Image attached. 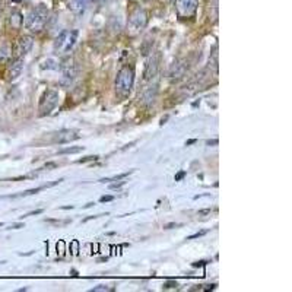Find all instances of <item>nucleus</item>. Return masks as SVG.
Wrapping results in <instances>:
<instances>
[{"instance_id": "obj_1", "label": "nucleus", "mask_w": 292, "mask_h": 292, "mask_svg": "<svg viewBox=\"0 0 292 292\" xmlns=\"http://www.w3.org/2000/svg\"><path fill=\"white\" fill-rule=\"evenodd\" d=\"M48 18H50V10L48 7L40 3L37 6H34L32 9H30V12L27 13L25 16V28L30 31V32H41L42 30L45 28L47 22H48Z\"/></svg>"}, {"instance_id": "obj_2", "label": "nucleus", "mask_w": 292, "mask_h": 292, "mask_svg": "<svg viewBox=\"0 0 292 292\" xmlns=\"http://www.w3.org/2000/svg\"><path fill=\"white\" fill-rule=\"evenodd\" d=\"M133 84H134V69L131 66H123L116 76V82H114L116 91L120 95H127L131 91Z\"/></svg>"}, {"instance_id": "obj_3", "label": "nucleus", "mask_w": 292, "mask_h": 292, "mask_svg": "<svg viewBox=\"0 0 292 292\" xmlns=\"http://www.w3.org/2000/svg\"><path fill=\"white\" fill-rule=\"evenodd\" d=\"M148 21H149V15L148 12L137 6L131 10L130 16H129V24H127V28H129V32L130 34H139L140 31H143L148 25Z\"/></svg>"}, {"instance_id": "obj_4", "label": "nucleus", "mask_w": 292, "mask_h": 292, "mask_svg": "<svg viewBox=\"0 0 292 292\" xmlns=\"http://www.w3.org/2000/svg\"><path fill=\"white\" fill-rule=\"evenodd\" d=\"M78 37H79V32L76 30H72V31H62L56 41H54V50L59 51V53H63V54H67L78 41Z\"/></svg>"}, {"instance_id": "obj_5", "label": "nucleus", "mask_w": 292, "mask_h": 292, "mask_svg": "<svg viewBox=\"0 0 292 292\" xmlns=\"http://www.w3.org/2000/svg\"><path fill=\"white\" fill-rule=\"evenodd\" d=\"M59 99H60V97H59V92H57V91H54V89L47 91V92L44 94V97H42L41 102H40V108H38L40 116L44 117V116L51 114L53 110L57 107Z\"/></svg>"}, {"instance_id": "obj_6", "label": "nucleus", "mask_w": 292, "mask_h": 292, "mask_svg": "<svg viewBox=\"0 0 292 292\" xmlns=\"http://www.w3.org/2000/svg\"><path fill=\"white\" fill-rule=\"evenodd\" d=\"M199 6V0H175V10L180 18H192L195 16Z\"/></svg>"}, {"instance_id": "obj_7", "label": "nucleus", "mask_w": 292, "mask_h": 292, "mask_svg": "<svg viewBox=\"0 0 292 292\" xmlns=\"http://www.w3.org/2000/svg\"><path fill=\"white\" fill-rule=\"evenodd\" d=\"M32 45H34V38L31 35L19 37L18 41L15 42V45H13V51H12L13 57L15 59H22L24 56H27L31 51Z\"/></svg>"}, {"instance_id": "obj_8", "label": "nucleus", "mask_w": 292, "mask_h": 292, "mask_svg": "<svg viewBox=\"0 0 292 292\" xmlns=\"http://www.w3.org/2000/svg\"><path fill=\"white\" fill-rule=\"evenodd\" d=\"M62 75H63V84L70 85L78 76L79 73V67L76 65V62L73 59H67L62 63Z\"/></svg>"}, {"instance_id": "obj_9", "label": "nucleus", "mask_w": 292, "mask_h": 292, "mask_svg": "<svg viewBox=\"0 0 292 292\" xmlns=\"http://www.w3.org/2000/svg\"><path fill=\"white\" fill-rule=\"evenodd\" d=\"M79 137H81L79 130L66 129V130H60L59 133L54 134V143L65 145V143H70V142H73V140H78Z\"/></svg>"}, {"instance_id": "obj_10", "label": "nucleus", "mask_w": 292, "mask_h": 292, "mask_svg": "<svg viewBox=\"0 0 292 292\" xmlns=\"http://www.w3.org/2000/svg\"><path fill=\"white\" fill-rule=\"evenodd\" d=\"M158 69H160V57L158 56H151L146 60V65H145L143 79L145 81H152L158 75Z\"/></svg>"}, {"instance_id": "obj_11", "label": "nucleus", "mask_w": 292, "mask_h": 292, "mask_svg": "<svg viewBox=\"0 0 292 292\" xmlns=\"http://www.w3.org/2000/svg\"><path fill=\"white\" fill-rule=\"evenodd\" d=\"M157 97H158V85L148 86L143 89V92L140 95V104L145 107H151L157 101Z\"/></svg>"}, {"instance_id": "obj_12", "label": "nucleus", "mask_w": 292, "mask_h": 292, "mask_svg": "<svg viewBox=\"0 0 292 292\" xmlns=\"http://www.w3.org/2000/svg\"><path fill=\"white\" fill-rule=\"evenodd\" d=\"M24 70V59H15L7 69V81H15L21 76Z\"/></svg>"}, {"instance_id": "obj_13", "label": "nucleus", "mask_w": 292, "mask_h": 292, "mask_svg": "<svg viewBox=\"0 0 292 292\" xmlns=\"http://www.w3.org/2000/svg\"><path fill=\"white\" fill-rule=\"evenodd\" d=\"M9 25L12 30H21L24 25V15L21 10H12L9 15Z\"/></svg>"}, {"instance_id": "obj_14", "label": "nucleus", "mask_w": 292, "mask_h": 292, "mask_svg": "<svg viewBox=\"0 0 292 292\" xmlns=\"http://www.w3.org/2000/svg\"><path fill=\"white\" fill-rule=\"evenodd\" d=\"M12 56V47L9 42H1L0 44V65H4L9 62Z\"/></svg>"}, {"instance_id": "obj_15", "label": "nucleus", "mask_w": 292, "mask_h": 292, "mask_svg": "<svg viewBox=\"0 0 292 292\" xmlns=\"http://www.w3.org/2000/svg\"><path fill=\"white\" fill-rule=\"evenodd\" d=\"M189 69V65H186V62H181V63H177L172 66L171 72H169V76L174 79V78H181L184 75V72Z\"/></svg>"}, {"instance_id": "obj_16", "label": "nucleus", "mask_w": 292, "mask_h": 292, "mask_svg": "<svg viewBox=\"0 0 292 292\" xmlns=\"http://www.w3.org/2000/svg\"><path fill=\"white\" fill-rule=\"evenodd\" d=\"M88 3H89V0H70V9H72L75 13L81 15L85 9H86Z\"/></svg>"}, {"instance_id": "obj_17", "label": "nucleus", "mask_w": 292, "mask_h": 292, "mask_svg": "<svg viewBox=\"0 0 292 292\" xmlns=\"http://www.w3.org/2000/svg\"><path fill=\"white\" fill-rule=\"evenodd\" d=\"M41 69H48V70H54V69H59V63L53 59H47L45 62H42Z\"/></svg>"}, {"instance_id": "obj_18", "label": "nucleus", "mask_w": 292, "mask_h": 292, "mask_svg": "<svg viewBox=\"0 0 292 292\" xmlns=\"http://www.w3.org/2000/svg\"><path fill=\"white\" fill-rule=\"evenodd\" d=\"M131 172H133V169H131V171H127V172H123V174H119V175H116V177H113V178H102V180H101V183H105V181H120V180H125L126 177H129Z\"/></svg>"}, {"instance_id": "obj_19", "label": "nucleus", "mask_w": 292, "mask_h": 292, "mask_svg": "<svg viewBox=\"0 0 292 292\" xmlns=\"http://www.w3.org/2000/svg\"><path fill=\"white\" fill-rule=\"evenodd\" d=\"M84 149V146H78V148H65V149H62L59 154H79V152H82Z\"/></svg>"}, {"instance_id": "obj_20", "label": "nucleus", "mask_w": 292, "mask_h": 292, "mask_svg": "<svg viewBox=\"0 0 292 292\" xmlns=\"http://www.w3.org/2000/svg\"><path fill=\"white\" fill-rule=\"evenodd\" d=\"M178 288V284L175 281H168L164 284V290H177Z\"/></svg>"}, {"instance_id": "obj_21", "label": "nucleus", "mask_w": 292, "mask_h": 292, "mask_svg": "<svg viewBox=\"0 0 292 292\" xmlns=\"http://www.w3.org/2000/svg\"><path fill=\"white\" fill-rule=\"evenodd\" d=\"M125 184L126 181H122V180H120V183H113V184H110V189H111V190H117V189L123 187Z\"/></svg>"}, {"instance_id": "obj_22", "label": "nucleus", "mask_w": 292, "mask_h": 292, "mask_svg": "<svg viewBox=\"0 0 292 292\" xmlns=\"http://www.w3.org/2000/svg\"><path fill=\"white\" fill-rule=\"evenodd\" d=\"M97 160H98V157H85V158L78 161V164H84V162H89V161H97Z\"/></svg>"}, {"instance_id": "obj_23", "label": "nucleus", "mask_w": 292, "mask_h": 292, "mask_svg": "<svg viewBox=\"0 0 292 292\" xmlns=\"http://www.w3.org/2000/svg\"><path fill=\"white\" fill-rule=\"evenodd\" d=\"M102 291H111V288H107L105 285H99L94 290H91V292H102Z\"/></svg>"}, {"instance_id": "obj_24", "label": "nucleus", "mask_w": 292, "mask_h": 292, "mask_svg": "<svg viewBox=\"0 0 292 292\" xmlns=\"http://www.w3.org/2000/svg\"><path fill=\"white\" fill-rule=\"evenodd\" d=\"M208 231H200V232H197V234H195V235H190V237H187V240H196V238H199V237H202V235H205Z\"/></svg>"}, {"instance_id": "obj_25", "label": "nucleus", "mask_w": 292, "mask_h": 292, "mask_svg": "<svg viewBox=\"0 0 292 292\" xmlns=\"http://www.w3.org/2000/svg\"><path fill=\"white\" fill-rule=\"evenodd\" d=\"M210 213H212V209H202V210L197 212L199 216H206V215H210Z\"/></svg>"}, {"instance_id": "obj_26", "label": "nucleus", "mask_w": 292, "mask_h": 292, "mask_svg": "<svg viewBox=\"0 0 292 292\" xmlns=\"http://www.w3.org/2000/svg\"><path fill=\"white\" fill-rule=\"evenodd\" d=\"M111 200H114V196H102V197L99 199V202H101V203H105V202H111Z\"/></svg>"}, {"instance_id": "obj_27", "label": "nucleus", "mask_w": 292, "mask_h": 292, "mask_svg": "<svg viewBox=\"0 0 292 292\" xmlns=\"http://www.w3.org/2000/svg\"><path fill=\"white\" fill-rule=\"evenodd\" d=\"M44 210L42 209H37V210H32V212H30V213H27L24 218H28V216H34V215H40V213H42Z\"/></svg>"}, {"instance_id": "obj_28", "label": "nucleus", "mask_w": 292, "mask_h": 292, "mask_svg": "<svg viewBox=\"0 0 292 292\" xmlns=\"http://www.w3.org/2000/svg\"><path fill=\"white\" fill-rule=\"evenodd\" d=\"M184 175H186V171H180V172L175 175V181H180L181 178H184Z\"/></svg>"}, {"instance_id": "obj_29", "label": "nucleus", "mask_w": 292, "mask_h": 292, "mask_svg": "<svg viewBox=\"0 0 292 292\" xmlns=\"http://www.w3.org/2000/svg\"><path fill=\"white\" fill-rule=\"evenodd\" d=\"M57 167V164L56 162H47L45 165H44V168H47V169H50V168H56Z\"/></svg>"}, {"instance_id": "obj_30", "label": "nucleus", "mask_w": 292, "mask_h": 292, "mask_svg": "<svg viewBox=\"0 0 292 292\" xmlns=\"http://www.w3.org/2000/svg\"><path fill=\"white\" fill-rule=\"evenodd\" d=\"M10 228H12V229H19V228H24V224H15V225H12Z\"/></svg>"}, {"instance_id": "obj_31", "label": "nucleus", "mask_w": 292, "mask_h": 292, "mask_svg": "<svg viewBox=\"0 0 292 292\" xmlns=\"http://www.w3.org/2000/svg\"><path fill=\"white\" fill-rule=\"evenodd\" d=\"M24 1H27V0H9V3H12V4H19V3H24Z\"/></svg>"}, {"instance_id": "obj_32", "label": "nucleus", "mask_w": 292, "mask_h": 292, "mask_svg": "<svg viewBox=\"0 0 292 292\" xmlns=\"http://www.w3.org/2000/svg\"><path fill=\"white\" fill-rule=\"evenodd\" d=\"M205 264H206V261H197V263H195L193 266H195V267H199V266H205Z\"/></svg>"}, {"instance_id": "obj_33", "label": "nucleus", "mask_w": 292, "mask_h": 292, "mask_svg": "<svg viewBox=\"0 0 292 292\" xmlns=\"http://www.w3.org/2000/svg\"><path fill=\"white\" fill-rule=\"evenodd\" d=\"M208 145H218V140H208Z\"/></svg>"}, {"instance_id": "obj_34", "label": "nucleus", "mask_w": 292, "mask_h": 292, "mask_svg": "<svg viewBox=\"0 0 292 292\" xmlns=\"http://www.w3.org/2000/svg\"><path fill=\"white\" fill-rule=\"evenodd\" d=\"M95 3H98V4H101V3H105L107 0H94Z\"/></svg>"}, {"instance_id": "obj_35", "label": "nucleus", "mask_w": 292, "mask_h": 292, "mask_svg": "<svg viewBox=\"0 0 292 292\" xmlns=\"http://www.w3.org/2000/svg\"><path fill=\"white\" fill-rule=\"evenodd\" d=\"M192 143H196V140H195V139H193V140H189V142H187L186 145H192Z\"/></svg>"}, {"instance_id": "obj_36", "label": "nucleus", "mask_w": 292, "mask_h": 292, "mask_svg": "<svg viewBox=\"0 0 292 292\" xmlns=\"http://www.w3.org/2000/svg\"><path fill=\"white\" fill-rule=\"evenodd\" d=\"M0 227H3V224H1V222H0Z\"/></svg>"}]
</instances>
